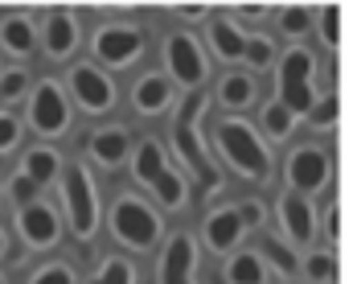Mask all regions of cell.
<instances>
[{"mask_svg": "<svg viewBox=\"0 0 353 284\" xmlns=\"http://www.w3.org/2000/svg\"><path fill=\"white\" fill-rule=\"evenodd\" d=\"M210 144H214L218 161L239 182H251V186H267L271 182V173H275L271 144H267L263 132L247 115H218L214 132H210Z\"/></svg>", "mask_w": 353, "mask_h": 284, "instance_id": "6da1fadb", "label": "cell"}, {"mask_svg": "<svg viewBox=\"0 0 353 284\" xmlns=\"http://www.w3.org/2000/svg\"><path fill=\"white\" fill-rule=\"evenodd\" d=\"M201 115H205V99H185L173 111V153L181 161V173H193L197 189L205 198H214L222 189V173H218V161L210 157L205 149V136H201Z\"/></svg>", "mask_w": 353, "mask_h": 284, "instance_id": "7a4b0ae2", "label": "cell"}, {"mask_svg": "<svg viewBox=\"0 0 353 284\" xmlns=\"http://www.w3.org/2000/svg\"><path fill=\"white\" fill-rule=\"evenodd\" d=\"M132 173L144 189H152V198L165 206V210H185L189 206V178L181 173V165L169 161L165 144L157 136H144L136 140L132 149Z\"/></svg>", "mask_w": 353, "mask_h": 284, "instance_id": "3957f363", "label": "cell"}, {"mask_svg": "<svg viewBox=\"0 0 353 284\" xmlns=\"http://www.w3.org/2000/svg\"><path fill=\"white\" fill-rule=\"evenodd\" d=\"M115 243H123L128 252H152L165 235V218L157 214L152 202H144L140 193H119L107 218Z\"/></svg>", "mask_w": 353, "mask_h": 284, "instance_id": "277c9868", "label": "cell"}, {"mask_svg": "<svg viewBox=\"0 0 353 284\" xmlns=\"http://www.w3.org/2000/svg\"><path fill=\"white\" fill-rule=\"evenodd\" d=\"M165 79L181 87V91H201L205 87V79H210V54H205V41L193 33V29H185V25H176L165 33Z\"/></svg>", "mask_w": 353, "mask_h": 284, "instance_id": "5b68a950", "label": "cell"}, {"mask_svg": "<svg viewBox=\"0 0 353 284\" xmlns=\"http://www.w3.org/2000/svg\"><path fill=\"white\" fill-rule=\"evenodd\" d=\"M62 206H66V223L74 239L90 243V235L99 231V186L87 165H70L62 173Z\"/></svg>", "mask_w": 353, "mask_h": 284, "instance_id": "8992f818", "label": "cell"}, {"mask_svg": "<svg viewBox=\"0 0 353 284\" xmlns=\"http://www.w3.org/2000/svg\"><path fill=\"white\" fill-rule=\"evenodd\" d=\"M333 186V153L321 149V144H296L288 157H283V189L292 193H325Z\"/></svg>", "mask_w": 353, "mask_h": 284, "instance_id": "52a82bcc", "label": "cell"}, {"mask_svg": "<svg viewBox=\"0 0 353 284\" xmlns=\"http://www.w3.org/2000/svg\"><path fill=\"white\" fill-rule=\"evenodd\" d=\"M90 50H94V58H99L107 70H128V66H136V62L144 58L148 37H144V29L132 25V21H107V25L94 29Z\"/></svg>", "mask_w": 353, "mask_h": 284, "instance_id": "ba28073f", "label": "cell"}, {"mask_svg": "<svg viewBox=\"0 0 353 284\" xmlns=\"http://www.w3.org/2000/svg\"><path fill=\"white\" fill-rule=\"evenodd\" d=\"M275 223H279V235L292 243V247H312L316 231H321V214H316V202L304 198V193H292L283 189L275 198Z\"/></svg>", "mask_w": 353, "mask_h": 284, "instance_id": "9c48e42d", "label": "cell"}, {"mask_svg": "<svg viewBox=\"0 0 353 284\" xmlns=\"http://www.w3.org/2000/svg\"><path fill=\"white\" fill-rule=\"evenodd\" d=\"M70 95H74V103L87 111V115H107L111 107H115V79L103 70V66H94V62H79L74 70H70Z\"/></svg>", "mask_w": 353, "mask_h": 284, "instance_id": "30bf717a", "label": "cell"}, {"mask_svg": "<svg viewBox=\"0 0 353 284\" xmlns=\"http://www.w3.org/2000/svg\"><path fill=\"white\" fill-rule=\"evenodd\" d=\"M29 124L41 132V136H62L70 128V99L62 91V83L54 79H41L33 95H29Z\"/></svg>", "mask_w": 353, "mask_h": 284, "instance_id": "8fae6325", "label": "cell"}, {"mask_svg": "<svg viewBox=\"0 0 353 284\" xmlns=\"http://www.w3.org/2000/svg\"><path fill=\"white\" fill-rule=\"evenodd\" d=\"M197 239L205 243V252H214V256H222V260L234 256V252L243 247V239H247V227H243L234 202L214 206V210L201 218V235H197Z\"/></svg>", "mask_w": 353, "mask_h": 284, "instance_id": "7c38bea8", "label": "cell"}, {"mask_svg": "<svg viewBox=\"0 0 353 284\" xmlns=\"http://www.w3.org/2000/svg\"><path fill=\"white\" fill-rule=\"evenodd\" d=\"M157 284H197V239L189 231L165 239L157 260Z\"/></svg>", "mask_w": 353, "mask_h": 284, "instance_id": "4fadbf2b", "label": "cell"}, {"mask_svg": "<svg viewBox=\"0 0 353 284\" xmlns=\"http://www.w3.org/2000/svg\"><path fill=\"white\" fill-rule=\"evenodd\" d=\"M247 25H239L230 12H214L210 17V25H205V54H210V62L218 58L222 66H239L243 62V50H247Z\"/></svg>", "mask_w": 353, "mask_h": 284, "instance_id": "5bb4252c", "label": "cell"}, {"mask_svg": "<svg viewBox=\"0 0 353 284\" xmlns=\"http://www.w3.org/2000/svg\"><path fill=\"white\" fill-rule=\"evenodd\" d=\"M255 99H259V79L243 66H230L214 87V103L222 107V115H243Z\"/></svg>", "mask_w": 353, "mask_h": 284, "instance_id": "9a60e30c", "label": "cell"}, {"mask_svg": "<svg viewBox=\"0 0 353 284\" xmlns=\"http://www.w3.org/2000/svg\"><path fill=\"white\" fill-rule=\"evenodd\" d=\"M173 99H176V87L161 75V70H144L132 87V107L136 115L152 120V115H169L173 111Z\"/></svg>", "mask_w": 353, "mask_h": 284, "instance_id": "2e32d148", "label": "cell"}, {"mask_svg": "<svg viewBox=\"0 0 353 284\" xmlns=\"http://www.w3.org/2000/svg\"><path fill=\"white\" fill-rule=\"evenodd\" d=\"M132 132L123 128V124H111V128H99V132H90L87 136V153L94 165H103V169H119L123 161H132Z\"/></svg>", "mask_w": 353, "mask_h": 284, "instance_id": "e0dca14e", "label": "cell"}, {"mask_svg": "<svg viewBox=\"0 0 353 284\" xmlns=\"http://www.w3.org/2000/svg\"><path fill=\"white\" fill-rule=\"evenodd\" d=\"M17 231H21V239H25L29 247H54L58 235H62V223H58L54 206L29 202V206H21V214H17Z\"/></svg>", "mask_w": 353, "mask_h": 284, "instance_id": "ac0fdd59", "label": "cell"}, {"mask_svg": "<svg viewBox=\"0 0 353 284\" xmlns=\"http://www.w3.org/2000/svg\"><path fill=\"white\" fill-rule=\"evenodd\" d=\"M316 66H321L316 50L292 46L275 62V87H316Z\"/></svg>", "mask_w": 353, "mask_h": 284, "instance_id": "d6986e66", "label": "cell"}, {"mask_svg": "<svg viewBox=\"0 0 353 284\" xmlns=\"http://www.w3.org/2000/svg\"><path fill=\"white\" fill-rule=\"evenodd\" d=\"M79 17L70 12V8H54L50 17H46V29H41V37H46V54L50 58H70L74 50H79Z\"/></svg>", "mask_w": 353, "mask_h": 284, "instance_id": "ffe728a7", "label": "cell"}, {"mask_svg": "<svg viewBox=\"0 0 353 284\" xmlns=\"http://www.w3.org/2000/svg\"><path fill=\"white\" fill-rule=\"evenodd\" d=\"M255 235H259L255 252H259V260L267 264V272H279L283 281H292L300 272V252L283 235H271V231H255Z\"/></svg>", "mask_w": 353, "mask_h": 284, "instance_id": "44dd1931", "label": "cell"}, {"mask_svg": "<svg viewBox=\"0 0 353 284\" xmlns=\"http://www.w3.org/2000/svg\"><path fill=\"white\" fill-rule=\"evenodd\" d=\"M267 281H271V272H267V264L259 260L255 247H239L234 256L222 260V284H267Z\"/></svg>", "mask_w": 353, "mask_h": 284, "instance_id": "7402d4cb", "label": "cell"}, {"mask_svg": "<svg viewBox=\"0 0 353 284\" xmlns=\"http://www.w3.org/2000/svg\"><path fill=\"white\" fill-rule=\"evenodd\" d=\"M312 29H316V8H308V4H283V8H275V33L288 37L292 46H304V37Z\"/></svg>", "mask_w": 353, "mask_h": 284, "instance_id": "603a6c76", "label": "cell"}, {"mask_svg": "<svg viewBox=\"0 0 353 284\" xmlns=\"http://www.w3.org/2000/svg\"><path fill=\"white\" fill-rule=\"evenodd\" d=\"M300 272H304V284H337V272H341V260H337V247H312L308 256H300Z\"/></svg>", "mask_w": 353, "mask_h": 284, "instance_id": "cb8c5ba5", "label": "cell"}, {"mask_svg": "<svg viewBox=\"0 0 353 284\" xmlns=\"http://www.w3.org/2000/svg\"><path fill=\"white\" fill-rule=\"evenodd\" d=\"M296 124H300V115H292V107H283L279 99L263 103V111H259V132L267 144H283L296 132Z\"/></svg>", "mask_w": 353, "mask_h": 284, "instance_id": "d4e9b609", "label": "cell"}, {"mask_svg": "<svg viewBox=\"0 0 353 284\" xmlns=\"http://www.w3.org/2000/svg\"><path fill=\"white\" fill-rule=\"evenodd\" d=\"M0 46L8 50V54H17V58H29L33 54V46H37V29H33V21L29 17H8L4 25H0Z\"/></svg>", "mask_w": 353, "mask_h": 284, "instance_id": "484cf974", "label": "cell"}, {"mask_svg": "<svg viewBox=\"0 0 353 284\" xmlns=\"http://www.w3.org/2000/svg\"><path fill=\"white\" fill-rule=\"evenodd\" d=\"M279 62V46H275V37L263 33V29H255V33H247V50H243V70H267V66H275Z\"/></svg>", "mask_w": 353, "mask_h": 284, "instance_id": "4316f807", "label": "cell"}, {"mask_svg": "<svg viewBox=\"0 0 353 284\" xmlns=\"http://www.w3.org/2000/svg\"><path fill=\"white\" fill-rule=\"evenodd\" d=\"M58 169H62V157L54 153V149H29L25 153V165H21V173L29 178V182H37V186H46V182H54L58 178Z\"/></svg>", "mask_w": 353, "mask_h": 284, "instance_id": "83f0119b", "label": "cell"}, {"mask_svg": "<svg viewBox=\"0 0 353 284\" xmlns=\"http://www.w3.org/2000/svg\"><path fill=\"white\" fill-rule=\"evenodd\" d=\"M90 284H136V264L123 256H107L99 264V272L90 276Z\"/></svg>", "mask_w": 353, "mask_h": 284, "instance_id": "f1b7e54d", "label": "cell"}, {"mask_svg": "<svg viewBox=\"0 0 353 284\" xmlns=\"http://www.w3.org/2000/svg\"><path fill=\"white\" fill-rule=\"evenodd\" d=\"M316 33H321V46L329 54H337V46H341V4H325L316 12Z\"/></svg>", "mask_w": 353, "mask_h": 284, "instance_id": "f546056e", "label": "cell"}, {"mask_svg": "<svg viewBox=\"0 0 353 284\" xmlns=\"http://www.w3.org/2000/svg\"><path fill=\"white\" fill-rule=\"evenodd\" d=\"M304 120L312 124V132H333V128H337V120H341V99H337V91L321 95V99H316V107H312Z\"/></svg>", "mask_w": 353, "mask_h": 284, "instance_id": "4dcf8cb0", "label": "cell"}, {"mask_svg": "<svg viewBox=\"0 0 353 284\" xmlns=\"http://www.w3.org/2000/svg\"><path fill=\"white\" fill-rule=\"evenodd\" d=\"M234 210H239V218H243L247 235H251V231H267V202H263V198H239V202H234Z\"/></svg>", "mask_w": 353, "mask_h": 284, "instance_id": "1f68e13d", "label": "cell"}, {"mask_svg": "<svg viewBox=\"0 0 353 284\" xmlns=\"http://www.w3.org/2000/svg\"><path fill=\"white\" fill-rule=\"evenodd\" d=\"M341 239V210H337V198H333V186L325 189V243L337 247Z\"/></svg>", "mask_w": 353, "mask_h": 284, "instance_id": "d6a6232c", "label": "cell"}, {"mask_svg": "<svg viewBox=\"0 0 353 284\" xmlns=\"http://www.w3.org/2000/svg\"><path fill=\"white\" fill-rule=\"evenodd\" d=\"M29 284H74V268L70 264H41L29 276Z\"/></svg>", "mask_w": 353, "mask_h": 284, "instance_id": "836d02e7", "label": "cell"}, {"mask_svg": "<svg viewBox=\"0 0 353 284\" xmlns=\"http://www.w3.org/2000/svg\"><path fill=\"white\" fill-rule=\"evenodd\" d=\"M169 12H173L176 21H185V25H201V21L210 25V17H214V8H210V4H173Z\"/></svg>", "mask_w": 353, "mask_h": 284, "instance_id": "e575fe53", "label": "cell"}, {"mask_svg": "<svg viewBox=\"0 0 353 284\" xmlns=\"http://www.w3.org/2000/svg\"><path fill=\"white\" fill-rule=\"evenodd\" d=\"M25 91H29V75H25V70H8V75L0 79V99L12 103V99H21Z\"/></svg>", "mask_w": 353, "mask_h": 284, "instance_id": "d590c367", "label": "cell"}, {"mask_svg": "<svg viewBox=\"0 0 353 284\" xmlns=\"http://www.w3.org/2000/svg\"><path fill=\"white\" fill-rule=\"evenodd\" d=\"M17 144H21V124H17V115L0 111V153H12Z\"/></svg>", "mask_w": 353, "mask_h": 284, "instance_id": "8d00e7d4", "label": "cell"}, {"mask_svg": "<svg viewBox=\"0 0 353 284\" xmlns=\"http://www.w3.org/2000/svg\"><path fill=\"white\" fill-rule=\"evenodd\" d=\"M230 17H234L239 25H243V21H259V25H263L267 17H271V4H234Z\"/></svg>", "mask_w": 353, "mask_h": 284, "instance_id": "74e56055", "label": "cell"}, {"mask_svg": "<svg viewBox=\"0 0 353 284\" xmlns=\"http://www.w3.org/2000/svg\"><path fill=\"white\" fill-rule=\"evenodd\" d=\"M33 193H37V182H29L25 173H17V178H12V198H17L21 206H29V202H37Z\"/></svg>", "mask_w": 353, "mask_h": 284, "instance_id": "f35d334b", "label": "cell"}, {"mask_svg": "<svg viewBox=\"0 0 353 284\" xmlns=\"http://www.w3.org/2000/svg\"><path fill=\"white\" fill-rule=\"evenodd\" d=\"M4 252H8V239H4V231H0V256H4Z\"/></svg>", "mask_w": 353, "mask_h": 284, "instance_id": "ab89813d", "label": "cell"}, {"mask_svg": "<svg viewBox=\"0 0 353 284\" xmlns=\"http://www.w3.org/2000/svg\"><path fill=\"white\" fill-rule=\"evenodd\" d=\"M279 284H304V281H300V276H292V281H279Z\"/></svg>", "mask_w": 353, "mask_h": 284, "instance_id": "60d3db41", "label": "cell"}, {"mask_svg": "<svg viewBox=\"0 0 353 284\" xmlns=\"http://www.w3.org/2000/svg\"><path fill=\"white\" fill-rule=\"evenodd\" d=\"M0 284H4V276H0Z\"/></svg>", "mask_w": 353, "mask_h": 284, "instance_id": "b9f144b4", "label": "cell"}]
</instances>
